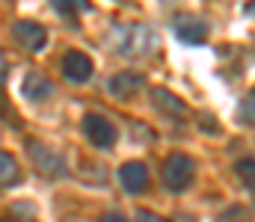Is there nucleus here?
I'll return each mask as SVG.
<instances>
[{
  "label": "nucleus",
  "mask_w": 255,
  "mask_h": 222,
  "mask_svg": "<svg viewBox=\"0 0 255 222\" xmlns=\"http://www.w3.org/2000/svg\"><path fill=\"white\" fill-rule=\"evenodd\" d=\"M119 184L125 187L128 193H142V190L148 187V169H145L142 163L130 160V163H125V166L119 169Z\"/></svg>",
  "instance_id": "10"
},
{
  "label": "nucleus",
  "mask_w": 255,
  "mask_h": 222,
  "mask_svg": "<svg viewBox=\"0 0 255 222\" xmlns=\"http://www.w3.org/2000/svg\"><path fill=\"white\" fill-rule=\"evenodd\" d=\"M235 172H238V178H241L247 187L255 190V157H241L238 166H235Z\"/></svg>",
  "instance_id": "13"
},
{
  "label": "nucleus",
  "mask_w": 255,
  "mask_h": 222,
  "mask_svg": "<svg viewBox=\"0 0 255 222\" xmlns=\"http://www.w3.org/2000/svg\"><path fill=\"white\" fill-rule=\"evenodd\" d=\"M157 45V33L145 24H122L113 30V48L122 57H145L148 51H154Z\"/></svg>",
  "instance_id": "1"
},
{
  "label": "nucleus",
  "mask_w": 255,
  "mask_h": 222,
  "mask_svg": "<svg viewBox=\"0 0 255 222\" xmlns=\"http://www.w3.org/2000/svg\"><path fill=\"white\" fill-rule=\"evenodd\" d=\"M12 39L24 48V51H42L45 45H48V30L42 27V24H36V21H18L15 27H12Z\"/></svg>",
  "instance_id": "3"
},
{
  "label": "nucleus",
  "mask_w": 255,
  "mask_h": 222,
  "mask_svg": "<svg viewBox=\"0 0 255 222\" xmlns=\"http://www.w3.org/2000/svg\"><path fill=\"white\" fill-rule=\"evenodd\" d=\"M136 222H166V220H160L157 214H148V211H139V214H136Z\"/></svg>",
  "instance_id": "17"
},
{
  "label": "nucleus",
  "mask_w": 255,
  "mask_h": 222,
  "mask_svg": "<svg viewBox=\"0 0 255 222\" xmlns=\"http://www.w3.org/2000/svg\"><path fill=\"white\" fill-rule=\"evenodd\" d=\"M220 222H250V214H247L244 208H238V205H235V208H229V211L220 217Z\"/></svg>",
  "instance_id": "15"
},
{
  "label": "nucleus",
  "mask_w": 255,
  "mask_h": 222,
  "mask_svg": "<svg viewBox=\"0 0 255 222\" xmlns=\"http://www.w3.org/2000/svg\"><path fill=\"white\" fill-rule=\"evenodd\" d=\"M21 181V169L9 151H0V187H15Z\"/></svg>",
  "instance_id": "12"
},
{
  "label": "nucleus",
  "mask_w": 255,
  "mask_h": 222,
  "mask_svg": "<svg viewBox=\"0 0 255 222\" xmlns=\"http://www.w3.org/2000/svg\"><path fill=\"white\" fill-rule=\"evenodd\" d=\"M145 80H142V74H136V72H119V74H113L110 77V95L113 98H133L136 92H139V86H142Z\"/></svg>",
  "instance_id": "9"
},
{
  "label": "nucleus",
  "mask_w": 255,
  "mask_h": 222,
  "mask_svg": "<svg viewBox=\"0 0 255 222\" xmlns=\"http://www.w3.org/2000/svg\"><path fill=\"white\" fill-rule=\"evenodd\" d=\"M104 222H128L125 217H119V214H110V217H104Z\"/></svg>",
  "instance_id": "19"
},
{
  "label": "nucleus",
  "mask_w": 255,
  "mask_h": 222,
  "mask_svg": "<svg viewBox=\"0 0 255 222\" xmlns=\"http://www.w3.org/2000/svg\"><path fill=\"white\" fill-rule=\"evenodd\" d=\"M193 172H196V166H193V160L187 154H169V157L163 160V169H160L163 184H166V190H172V193H184V190L190 187Z\"/></svg>",
  "instance_id": "2"
},
{
  "label": "nucleus",
  "mask_w": 255,
  "mask_h": 222,
  "mask_svg": "<svg viewBox=\"0 0 255 222\" xmlns=\"http://www.w3.org/2000/svg\"><path fill=\"white\" fill-rule=\"evenodd\" d=\"M51 92H54V86H51V80H48L45 74H27V77H24V95H27V98L42 101V98H48Z\"/></svg>",
  "instance_id": "11"
},
{
  "label": "nucleus",
  "mask_w": 255,
  "mask_h": 222,
  "mask_svg": "<svg viewBox=\"0 0 255 222\" xmlns=\"http://www.w3.org/2000/svg\"><path fill=\"white\" fill-rule=\"evenodd\" d=\"M241 122L255 128V89L244 98V104H241Z\"/></svg>",
  "instance_id": "14"
},
{
  "label": "nucleus",
  "mask_w": 255,
  "mask_h": 222,
  "mask_svg": "<svg viewBox=\"0 0 255 222\" xmlns=\"http://www.w3.org/2000/svg\"><path fill=\"white\" fill-rule=\"evenodd\" d=\"M30 154H33V163L45 172V175H51V178H57V175H65V163L63 157L54 151V148L42 146V143H30Z\"/></svg>",
  "instance_id": "6"
},
{
  "label": "nucleus",
  "mask_w": 255,
  "mask_h": 222,
  "mask_svg": "<svg viewBox=\"0 0 255 222\" xmlns=\"http://www.w3.org/2000/svg\"><path fill=\"white\" fill-rule=\"evenodd\" d=\"M151 101H154V107L160 110V113H166V116H172V119H187V104L181 101V98H175L169 89H163V86H151Z\"/></svg>",
  "instance_id": "8"
},
{
  "label": "nucleus",
  "mask_w": 255,
  "mask_h": 222,
  "mask_svg": "<svg viewBox=\"0 0 255 222\" xmlns=\"http://www.w3.org/2000/svg\"><path fill=\"white\" fill-rule=\"evenodd\" d=\"M172 30H175V36L181 39V42H187V45H202L205 39H208V24L202 21V18H196V15H175V21H172Z\"/></svg>",
  "instance_id": "5"
},
{
  "label": "nucleus",
  "mask_w": 255,
  "mask_h": 222,
  "mask_svg": "<svg viewBox=\"0 0 255 222\" xmlns=\"http://www.w3.org/2000/svg\"><path fill=\"white\" fill-rule=\"evenodd\" d=\"M51 3H54V6H57V9H60L63 15H71V12H74V3H77V0H51Z\"/></svg>",
  "instance_id": "16"
},
{
  "label": "nucleus",
  "mask_w": 255,
  "mask_h": 222,
  "mask_svg": "<svg viewBox=\"0 0 255 222\" xmlns=\"http://www.w3.org/2000/svg\"><path fill=\"white\" fill-rule=\"evenodd\" d=\"M63 74L71 83H86L92 77V60L80 51H68L63 57Z\"/></svg>",
  "instance_id": "7"
},
{
  "label": "nucleus",
  "mask_w": 255,
  "mask_h": 222,
  "mask_svg": "<svg viewBox=\"0 0 255 222\" xmlns=\"http://www.w3.org/2000/svg\"><path fill=\"white\" fill-rule=\"evenodd\" d=\"M83 134L95 148H113V143H116V128L104 116H95V113L83 119Z\"/></svg>",
  "instance_id": "4"
},
{
  "label": "nucleus",
  "mask_w": 255,
  "mask_h": 222,
  "mask_svg": "<svg viewBox=\"0 0 255 222\" xmlns=\"http://www.w3.org/2000/svg\"><path fill=\"white\" fill-rule=\"evenodd\" d=\"M244 12H247V15H253V18H255V0H247V3H244Z\"/></svg>",
  "instance_id": "18"
}]
</instances>
